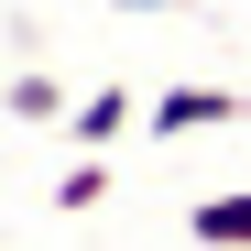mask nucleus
Here are the masks:
<instances>
[{"label": "nucleus", "instance_id": "obj_5", "mask_svg": "<svg viewBox=\"0 0 251 251\" xmlns=\"http://www.w3.org/2000/svg\"><path fill=\"white\" fill-rule=\"evenodd\" d=\"M99 197H109V164H99V153H76V164H66V186H55V207H99Z\"/></svg>", "mask_w": 251, "mask_h": 251}, {"label": "nucleus", "instance_id": "obj_1", "mask_svg": "<svg viewBox=\"0 0 251 251\" xmlns=\"http://www.w3.org/2000/svg\"><path fill=\"white\" fill-rule=\"evenodd\" d=\"M229 120H251L240 88H164V99L142 109V131H153V142H186V131H229Z\"/></svg>", "mask_w": 251, "mask_h": 251}, {"label": "nucleus", "instance_id": "obj_6", "mask_svg": "<svg viewBox=\"0 0 251 251\" xmlns=\"http://www.w3.org/2000/svg\"><path fill=\"white\" fill-rule=\"evenodd\" d=\"M109 11H131V22H142V11H186V0H109Z\"/></svg>", "mask_w": 251, "mask_h": 251}, {"label": "nucleus", "instance_id": "obj_3", "mask_svg": "<svg viewBox=\"0 0 251 251\" xmlns=\"http://www.w3.org/2000/svg\"><path fill=\"white\" fill-rule=\"evenodd\" d=\"M186 240H197V251H251V186L197 197V207H186Z\"/></svg>", "mask_w": 251, "mask_h": 251}, {"label": "nucleus", "instance_id": "obj_2", "mask_svg": "<svg viewBox=\"0 0 251 251\" xmlns=\"http://www.w3.org/2000/svg\"><path fill=\"white\" fill-rule=\"evenodd\" d=\"M131 120H142V99H131V88H88V99L66 109V131H76V153H109Z\"/></svg>", "mask_w": 251, "mask_h": 251}, {"label": "nucleus", "instance_id": "obj_4", "mask_svg": "<svg viewBox=\"0 0 251 251\" xmlns=\"http://www.w3.org/2000/svg\"><path fill=\"white\" fill-rule=\"evenodd\" d=\"M0 109H11V120H66V88H55V76H11Z\"/></svg>", "mask_w": 251, "mask_h": 251}]
</instances>
